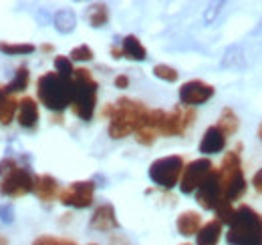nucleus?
I'll use <instances>...</instances> for the list:
<instances>
[{
  "instance_id": "f257e3e1",
  "label": "nucleus",
  "mask_w": 262,
  "mask_h": 245,
  "mask_svg": "<svg viewBox=\"0 0 262 245\" xmlns=\"http://www.w3.org/2000/svg\"><path fill=\"white\" fill-rule=\"evenodd\" d=\"M149 109L145 107V103L135 101L129 96H119L113 103V113L109 117V137L111 139H125L133 133H137V129L141 127V122L145 121Z\"/></svg>"
},
{
  "instance_id": "f03ea898",
  "label": "nucleus",
  "mask_w": 262,
  "mask_h": 245,
  "mask_svg": "<svg viewBox=\"0 0 262 245\" xmlns=\"http://www.w3.org/2000/svg\"><path fill=\"white\" fill-rule=\"evenodd\" d=\"M36 96L51 113L63 115L73 101V79H65L55 70L45 72L36 79Z\"/></svg>"
},
{
  "instance_id": "7ed1b4c3",
  "label": "nucleus",
  "mask_w": 262,
  "mask_h": 245,
  "mask_svg": "<svg viewBox=\"0 0 262 245\" xmlns=\"http://www.w3.org/2000/svg\"><path fill=\"white\" fill-rule=\"evenodd\" d=\"M97 92L99 83L93 79V72L85 66L75 68L73 75V101L71 111L81 121H91L97 107Z\"/></svg>"
},
{
  "instance_id": "20e7f679",
  "label": "nucleus",
  "mask_w": 262,
  "mask_h": 245,
  "mask_svg": "<svg viewBox=\"0 0 262 245\" xmlns=\"http://www.w3.org/2000/svg\"><path fill=\"white\" fill-rule=\"evenodd\" d=\"M228 245H262V215L250 205L236 207V215L226 231Z\"/></svg>"
},
{
  "instance_id": "39448f33",
  "label": "nucleus",
  "mask_w": 262,
  "mask_h": 245,
  "mask_svg": "<svg viewBox=\"0 0 262 245\" xmlns=\"http://www.w3.org/2000/svg\"><path fill=\"white\" fill-rule=\"evenodd\" d=\"M34 191V175L29 167L20 165L14 157L0 161V195L18 199Z\"/></svg>"
},
{
  "instance_id": "423d86ee",
  "label": "nucleus",
  "mask_w": 262,
  "mask_h": 245,
  "mask_svg": "<svg viewBox=\"0 0 262 245\" xmlns=\"http://www.w3.org/2000/svg\"><path fill=\"white\" fill-rule=\"evenodd\" d=\"M218 171H220V181H222L226 201H230V203L240 201L244 197L246 189H248L244 169H242V161H240V153L236 149L224 153V159H222Z\"/></svg>"
},
{
  "instance_id": "0eeeda50",
  "label": "nucleus",
  "mask_w": 262,
  "mask_h": 245,
  "mask_svg": "<svg viewBox=\"0 0 262 245\" xmlns=\"http://www.w3.org/2000/svg\"><path fill=\"white\" fill-rule=\"evenodd\" d=\"M186 169V161L182 155H167V157H160L149 165V179L162 189H173L176 185H180L182 175Z\"/></svg>"
},
{
  "instance_id": "6e6552de",
  "label": "nucleus",
  "mask_w": 262,
  "mask_h": 245,
  "mask_svg": "<svg viewBox=\"0 0 262 245\" xmlns=\"http://www.w3.org/2000/svg\"><path fill=\"white\" fill-rule=\"evenodd\" d=\"M196 201H198V205H200L202 209H206V211H216V209L220 207V203L226 201L218 167H214V171L208 175V179L198 187Z\"/></svg>"
},
{
  "instance_id": "1a4fd4ad",
  "label": "nucleus",
  "mask_w": 262,
  "mask_h": 245,
  "mask_svg": "<svg viewBox=\"0 0 262 245\" xmlns=\"http://www.w3.org/2000/svg\"><path fill=\"white\" fill-rule=\"evenodd\" d=\"M95 199V183L93 181H75L61 189L59 193V203L65 207H75V209H87L93 205Z\"/></svg>"
},
{
  "instance_id": "9d476101",
  "label": "nucleus",
  "mask_w": 262,
  "mask_h": 245,
  "mask_svg": "<svg viewBox=\"0 0 262 245\" xmlns=\"http://www.w3.org/2000/svg\"><path fill=\"white\" fill-rule=\"evenodd\" d=\"M212 171H214V163L208 157H200V159L190 161L184 169V175H182V181H180V191L186 193V195L196 193L198 187L208 179V175Z\"/></svg>"
},
{
  "instance_id": "9b49d317",
  "label": "nucleus",
  "mask_w": 262,
  "mask_h": 245,
  "mask_svg": "<svg viewBox=\"0 0 262 245\" xmlns=\"http://www.w3.org/2000/svg\"><path fill=\"white\" fill-rule=\"evenodd\" d=\"M194 122H196V109L184 107V105H176L165 115L164 127H162V137H182Z\"/></svg>"
},
{
  "instance_id": "f8f14e48",
  "label": "nucleus",
  "mask_w": 262,
  "mask_h": 245,
  "mask_svg": "<svg viewBox=\"0 0 262 245\" xmlns=\"http://www.w3.org/2000/svg\"><path fill=\"white\" fill-rule=\"evenodd\" d=\"M214 92L216 89L212 87V85H208V83H204V81H200V79H194V81H188V83H184L182 87H180V105H184V107H198V105H204V103H208L212 96H214Z\"/></svg>"
},
{
  "instance_id": "ddd939ff",
  "label": "nucleus",
  "mask_w": 262,
  "mask_h": 245,
  "mask_svg": "<svg viewBox=\"0 0 262 245\" xmlns=\"http://www.w3.org/2000/svg\"><path fill=\"white\" fill-rule=\"evenodd\" d=\"M89 227L95 229V231H113V229H119V221H117V215H115V207L111 203H103L95 207V211L91 215V221H89Z\"/></svg>"
},
{
  "instance_id": "4468645a",
  "label": "nucleus",
  "mask_w": 262,
  "mask_h": 245,
  "mask_svg": "<svg viewBox=\"0 0 262 245\" xmlns=\"http://www.w3.org/2000/svg\"><path fill=\"white\" fill-rule=\"evenodd\" d=\"M34 195L38 197V201L42 203H53L55 199H59L61 187L59 181L53 175H34Z\"/></svg>"
},
{
  "instance_id": "2eb2a0df",
  "label": "nucleus",
  "mask_w": 262,
  "mask_h": 245,
  "mask_svg": "<svg viewBox=\"0 0 262 245\" xmlns=\"http://www.w3.org/2000/svg\"><path fill=\"white\" fill-rule=\"evenodd\" d=\"M38 103L34 101L33 96H23L20 103H18V113H16V122L27 129V131H33L38 125Z\"/></svg>"
},
{
  "instance_id": "dca6fc26",
  "label": "nucleus",
  "mask_w": 262,
  "mask_h": 245,
  "mask_svg": "<svg viewBox=\"0 0 262 245\" xmlns=\"http://www.w3.org/2000/svg\"><path fill=\"white\" fill-rule=\"evenodd\" d=\"M226 141H228V137L216 125H212V127L206 129V133H204V137L200 141V153L204 155L222 153L224 147H226Z\"/></svg>"
},
{
  "instance_id": "f3484780",
  "label": "nucleus",
  "mask_w": 262,
  "mask_h": 245,
  "mask_svg": "<svg viewBox=\"0 0 262 245\" xmlns=\"http://www.w3.org/2000/svg\"><path fill=\"white\" fill-rule=\"evenodd\" d=\"M18 99L6 91V85H0V125L8 127L16 119L18 113Z\"/></svg>"
},
{
  "instance_id": "a211bd4d",
  "label": "nucleus",
  "mask_w": 262,
  "mask_h": 245,
  "mask_svg": "<svg viewBox=\"0 0 262 245\" xmlns=\"http://www.w3.org/2000/svg\"><path fill=\"white\" fill-rule=\"evenodd\" d=\"M202 215L198 211H184V213L178 215L176 219V227H178V233L184 235V237H192L198 235V231L202 229Z\"/></svg>"
},
{
  "instance_id": "6ab92c4d",
  "label": "nucleus",
  "mask_w": 262,
  "mask_h": 245,
  "mask_svg": "<svg viewBox=\"0 0 262 245\" xmlns=\"http://www.w3.org/2000/svg\"><path fill=\"white\" fill-rule=\"evenodd\" d=\"M224 233V225L218 219H212L202 225V229L196 235V245H218L220 237Z\"/></svg>"
},
{
  "instance_id": "aec40b11",
  "label": "nucleus",
  "mask_w": 262,
  "mask_h": 245,
  "mask_svg": "<svg viewBox=\"0 0 262 245\" xmlns=\"http://www.w3.org/2000/svg\"><path fill=\"white\" fill-rule=\"evenodd\" d=\"M119 46L123 51V59H129V61H145L147 59V51H145V46L141 44V40L135 34L123 36Z\"/></svg>"
},
{
  "instance_id": "412c9836",
  "label": "nucleus",
  "mask_w": 262,
  "mask_h": 245,
  "mask_svg": "<svg viewBox=\"0 0 262 245\" xmlns=\"http://www.w3.org/2000/svg\"><path fill=\"white\" fill-rule=\"evenodd\" d=\"M216 127L226 135V137H232V135H236L238 133V129H240V121H238V115L230 109V107H224L222 109V113H220V117H218V122H216Z\"/></svg>"
},
{
  "instance_id": "4be33fe9",
  "label": "nucleus",
  "mask_w": 262,
  "mask_h": 245,
  "mask_svg": "<svg viewBox=\"0 0 262 245\" xmlns=\"http://www.w3.org/2000/svg\"><path fill=\"white\" fill-rule=\"evenodd\" d=\"M36 46L31 42H6L0 40V53L6 57H25V55H33Z\"/></svg>"
},
{
  "instance_id": "5701e85b",
  "label": "nucleus",
  "mask_w": 262,
  "mask_h": 245,
  "mask_svg": "<svg viewBox=\"0 0 262 245\" xmlns=\"http://www.w3.org/2000/svg\"><path fill=\"white\" fill-rule=\"evenodd\" d=\"M87 20H89V24L93 27V29H101V27H105L107 24V20H109V10H107V4H91L89 8H87Z\"/></svg>"
},
{
  "instance_id": "b1692460",
  "label": "nucleus",
  "mask_w": 262,
  "mask_h": 245,
  "mask_svg": "<svg viewBox=\"0 0 262 245\" xmlns=\"http://www.w3.org/2000/svg\"><path fill=\"white\" fill-rule=\"evenodd\" d=\"M29 83H31V70H29V66H18L16 68V72H14V79L6 85V91L10 92V94H16V92L25 91L27 87H29Z\"/></svg>"
},
{
  "instance_id": "393cba45",
  "label": "nucleus",
  "mask_w": 262,
  "mask_h": 245,
  "mask_svg": "<svg viewBox=\"0 0 262 245\" xmlns=\"http://www.w3.org/2000/svg\"><path fill=\"white\" fill-rule=\"evenodd\" d=\"M55 24L61 32H69L75 29V14L71 10H59L55 16Z\"/></svg>"
},
{
  "instance_id": "a878e982",
  "label": "nucleus",
  "mask_w": 262,
  "mask_h": 245,
  "mask_svg": "<svg viewBox=\"0 0 262 245\" xmlns=\"http://www.w3.org/2000/svg\"><path fill=\"white\" fill-rule=\"evenodd\" d=\"M55 72H59V75L65 77V79H73V75H75L73 61H71L69 57H63V55L55 57Z\"/></svg>"
},
{
  "instance_id": "bb28decb",
  "label": "nucleus",
  "mask_w": 262,
  "mask_h": 245,
  "mask_svg": "<svg viewBox=\"0 0 262 245\" xmlns=\"http://www.w3.org/2000/svg\"><path fill=\"white\" fill-rule=\"evenodd\" d=\"M154 75H156L158 79L165 81V83H176V81L180 79V72H178L173 66H169V64H156V66H154Z\"/></svg>"
},
{
  "instance_id": "cd10ccee",
  "label": "nucleus",
  "mask_w": 262,
  "mask_h": 245,
  "mask_svg": "<svg viewBox=\"0 0 262 245\" xmlns=\"http://www.w3.org/2000/svg\"><path fill=\"white\" fill-rule=\"evenodd\" d=\"M214 213H216V219H218L222 225H230L232 219H234V215H236V207H234V203L224 201V203H220V207H218Z\"/></svg>"
},
{
  "instance_id": "c85d7f7f",
  "label": "nucleus",
  "mask_w": 262,
  "mask_h": 245,
  "mask_svg": "<svg viewBox=\"0 0 262 245\" xmlns=\"http://www.w3.org/2000/svg\"><path fill=\"white\" fill-rule=\"evenodd\" d=\"M69 59H71V61H79V62L93 61V59H95V53H93L91 46H87V44H79V46H75V48L71 51Z\"/></svg>"
},
{
  "instance_id": "c756f323",
  "label": "nucleus",
  "mask_w": 262,
  "mask_h": 245,
  "mask_svg": "<svg viewBox=\"0 0 262 245\" xmlns=\"http://www.w3.org/2000/svg\"><path fill=\"white\" fill-rule=\"evenodd\" d=\"M33 245H77L73 239L57 237V235H38L33 241Z\"/></svg>"
},
{
  "instance_id": "7c9ffc66",
  "label": "nucleus",
  "mask_w": 262,
  "mask_h": 245,
  "mask_svg": "<svg viewBox=\"0 0 262 245\" xmlns=\"http://www.w3.org/2000/svg\"><path fill=\"white\" fill-rule=\"evenodd\" d=\"M113 83H115L117 89H127V87H129V77H127V75H117Z\"/></svg>"
},
{
  "instance_id": "2f4dec72",
  "label": "nucleus",
  "mask_w": 262,
  "mask_h": 245,
  "mask_svg": "<svg viewBox=\"0 0 262 245\" xmlns=\"http://www.w3.org/2000/svg\"><path fill=\"white\" fill-rule=\"evenodd\" d=\"M252 187H254L256 193H260L262 195V169H258V173L252 177Z\"/></svg>"
},
{
  "instance_id": "473e14b6",
  "label": "nucleus",
  "mask_w": 262,
  "mask_h": 245,
  "mask_svg": "<svg viewBox=\"0 0 262 245\" xmlns=\"http://www.w3.org/2000/svg\"><path fill=\"white\" fill-rule=\"evenodd\" d=\"M109 243L111 245H131L123 235H111V237H109Z\"/></svg>"
},
{
  "instance_id": "72a5a7b5",
  "label": "nucleus",
  "mask_w": 262,
  "mask_h": 245,
  "mask_svg": "<svg viewBox=\"0 0 262 245\" xmlns=\"http://www.w3.org/2000/svg\"><path fill=\"white\" fill-rule=\"evenodd\" d=\"M111 113H113V103H107V105L101 109V119H107V121H109Z\"/></svg>"
},
{
  "instance_id": "f704fd0d",
  "label": "nucleus",
  "mask_w": 262,
  "mask_h": 245,
  "mask_svg": "<svg viewBox=\"0 0 262 245\" xmlns=\"http://www.w3.org/2000/svg\"><path fill=\"white\" fill-rule=\"evenodd\" d=\"M111 57H113V59H123V51H121V46L113 44V46H111Z\"/></svg>"
},
{
  "instance_id": "c9c22d12",
  "label": "nucleus",
  "mask_w": 262,
  "mask_h": 245,
  "mask_svg": "<svg viewBox=\"0 0 262 245\" xmlns=\"http://www.w3.org/2000/svg\"><path fill=\"white\" fill-rule=\"evenodd\" d=\"M40 51H42V53H47V55H51V53H55V46H53V44H42V46H40Z\"/></svg>"
},
{
  "instance_id": "e433bc0d",
  "label": "nucleus",
  "mask_w": 262,
  "mask_h": 245,
  "mask_svg": "<svg viewBox=\"0 0 262 245\" xmlns=\"http://www.w3.org/2000/svg\"><path fill=\"white\" fill-rule=\"evenodd\" d=\"M258 141L262 143V122H260V127H258Z\"/></svg>"
},
{
  "instance_id": "4c0bfd02",
  "label": "nucleus",
  "mask_w": 262,
  "mask_h": 245,
  "mask_svg": "<svg viewBox=\"0 0 262 245\" xmlns=\"http://www.w3.org/2000/svg\"><path fill=\"white\" fill-rule=\"evenodd\" d=\"M182 245H190V243H182Z\"/></svg>"
},
{
  "instance_id": "58836bf2",
  "label": "nucleus",
  "mask_w": 262,
  "mask_h": 245,
  "mask_svg": "<svg viewBox=\"0 0 262 245\" xmlns=\"http://www.w3.org/2000/svg\"><path fill=\"white\" fill-rule=\"evenodd\" d=\"M89 245H97V243H89Z\"/></svg>"
}]
</instances>
